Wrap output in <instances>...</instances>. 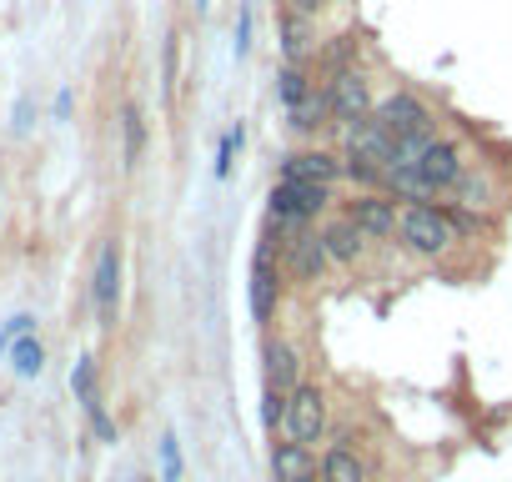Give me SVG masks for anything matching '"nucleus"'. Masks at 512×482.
<instances>
[{
    "label": "nucleus",
    "mask_w": 512,
    "mask_h": 482,
    "mask_svg": "<svg viewBox=\"0 0 512 482\" xmlns=\"http://www.w3.org/2000/svg\"><path fill=\"white\" fill-rule=\"evenodd\" d=\"M282 297H287V267H282V231L277 221H267L262 241L251 252V282H246V307H251V322L256 327H272L277 312H282Z\"/></svg>",
    "instance_id": "obj_1"
},
{
    "label": "nucleus",
    "mask_w": 512,
    "mask_h": 482,
    "mask_svg": "<svg viewBox=\"0 0 512 482\" xmlns=\"http://www.w3.org/2000/svg\"><path fill=\"white\" fill-rule=\"evenodd\" d=\"M332 201H337V186H322V181H287V176H277V186H272V196H267V221L292 226V231H307V226L327 221Z\"/></svg>",
    "instance_id": "obj_2"
},
{
    "label": "nucleus",
    "mask_w": 512,
    "mask_h": 482,
    "mask_svg": "<svg viewBox=\"0 0 512 482\" xmlns=\"http://www.w3.org/2000/svg\"><path fill=\"white\" fill-rule=\"evenodd\" d=\"M397 247L407 257H417V262H442L457 247V231L447 226L437 201L432 206H402V216H397Z\"/></svg>",
    "instance_id": "obj_3"
},
{
    "label": "nucleus",
    "mask_w": 512,
    "mask_h": 482,
    "mask_svg": "<svg viewBox=\"0 0 512 482\" xmlns=\"http://www.w3.org/2000/svg\"><path fill=\"white\" fill-rule=\"evenodd\" d=\"M282 231V267H287V282L297 287H317L332 267L327 247H322V236L307 226V231H292V226H277Z\"/></svg>",
    "instance_id": "obj_4"
},
{
    "label": "nucleus",
    "mask_w": 512,
    "mask_h": 482,
    "mask_svg": "<svg viewBox=\"0 0 512 482\" xmlns=\"http://www.w3.org/2000/svg\"><path fill=\"white\" fill-rule=\"evenodd\" d=\"M327 412H332L327 407V387L322 382H297L292 387V402H287V437H297L307 447L327 442V432H332Z\"/></svg>",
    "instance_id": "obj_5"
},
{
    "label": "nucleus",
    "mask_w": 512,
    "mask_h": 482,
    "mask_svg": "<svg viewBox=\"0 0 512 482\" xmlns=\"http://www.w3.org/2000/svg\"><path fill=\"white\" fill-rule=\"evenodd\" d=\"M372 116L392 131V141L402 136H437V111L417 96V91H392L372 106Z\"/></svg>",
    "instance_id": "obj_6"
},
{
    "label": "nucleus",
    "mask_w": 512,
    "mask_h": 482,
    "mask_svg": "<svg viewBox=\"0 0 512 482\" xmlns=\"http://www.w3.org/2000/svg\"><path fill=\"white\" fill-rule=\"evenodd\" d=\"M342 216L352 226H362L372 241H397V216H402V201H392L387 191H352L342 201Z\"/></svg>",
    "instance_id": "obj_7"
},
{
    "label": "nucleus",
    "mask_w": 512,
    "mask_h": 482,
    "mask_svg": "<svg viewBox=\"0 0 512 482\" xmlns=\"http://www.w3.org/2000/svg\"><path fill=\"white\" fill-rule=\"evenodd\" d=\"M322 86H327V96H332V116H337V126L362 121V116H372V106H377L372 81H367V71H362V66H347V71L327 76Z\"/></svg>",
    "instance_id": "obj_8"
},
{
    "label": "nucleus",
    "mask_w": 512,
    "mask_h": 482,
    "mask_svg": "<svg viewBox=\"0 0 512 482\" xmlns=\"http://www.w3.org/2000/svg\"><path fill=\"white\" fill-rule=\"evenodd\" d=\"M467 166H472V161H467V146H462L457 136H442V131L427 141V151H422V161H417V171L427 176V186H432L437 196H447Z\"/></svg>",
    "instance_id": "obj_9"
},
{
    "label": "nucleus",
    "mask_w": 512,
    "mask_h": 482,
    "mask_svg": "<svg viewBox=\"0 0 512 482\" xmlns=\"http://www.w3.org/2000/svg\"><path fill=\"white\" fill-rule=\"evenodd\" d=\"M267 472H272V482H322V457H317V447L282 432L267 452Z\"/></svg>",
    "instance_id": "obj_10"
},
{
    "label": "nucleus",
    "mask_w": 512,
    "mask_h": 482,
    "mask_svg": "<svg viewBox=\"0 0 512 482\" xmlns=\"http://www.w3.org/2000/svg\"><path fill=\"white\" fill-rule=\"evenodd\" d=\"M277 176H287V181H322V186H342V151H332V146H297V151H287L282 156V171Z\"/></svg>",
    "instance_id": "obj_11"
},
{
    "label": "nucleus",
    "mask_w": 512,
    "mask_h": 482,
    "mask_svg": "<svg viewBox=\"0 0 512 482\" xmlns=\"http://www.w3.org/2000/svg\"><path fill=\"white\" fill-rule=\"evenodd\" d=\"M91 302H96V317L111 327L121 307V241H101V257L91 272Z\"/></svg>",
    "instance_id": "obj_12"
},
{
    "label": "nucleus",
    "mask_w": 512,
    "mask_h": 482,
    "mask_svg": "<svg viewBox=\"0 0 512 482\" xmlns=\"http://www.w3.org/2000/svg\"><path fill=\"white\" fill-rule=\"evenodd\" d=\"M317 236H322V247H327L332 267H357V262L372 252V236H367L362 226H352L342 211H337V216H327V221L317 226Z\"/></svg>",
    "instance_id": "obj_13"
},
{
    "label": "nucleus",
    "mask_w": 512,
    "mask_h": 482,
    "mask_svg": "<svg viewBox=\"0 0 512 482\" xmlns=\"http://www.w3.org/2000/svg\"><path fill=\"white\" fill-rule=\"evenodd\" d=\"M287 126L297 131V136H327V131H337V116H332V96H327V86H312L297 106H287Z\"/></svg>",
    "instance_id": "obj_14"
},
{
    "label": "nucleus",
    "mask_w": 512,
    "mask_h": 482,
    "mask_svg": "<svg viewBox=\"0 0 512 482\" xmlns=\"http://www.w3.org/2000/svg\"><path fill=\"white\" fill-rule=\"evenodd\" d=\"M262 362H267V382L272 387H297L302 382V352L287 342V337H267V347H262Z\"/></svg>",
    "instance_id": "obj_15"
},
{
    "label": "nucleus",
    "mask_w": 512,
    "mask_h": 482,
    "mask_svg": "<svg viewBox=\"0 0 512 482\" xmlns=\"http://www.w3.org/2000/svg\"><path fill=\"white\" fill-rule=\"evenodd\" d=\"M322 482H372V467L352 442H332L322 452Z\"/></svg>",
    "instance_id": "obj_16"
},
{
    "label": "nucleus",
    "mask_w": 512,
    "mask_h": 482,
    "mask_svg": "<svg viewBox=\"0 0 512 482\" xmlns=\"http://www.w3.org/2000/svg\"><path fill=\"white\" fill-rule=\"evenodd\" d=\"M282 56H287L292 66H312V56H317L312 16H297V11H287V16H282Z\"/></svg>",
    "instance_id": "obj_17"
},
{
    "label": "nucleus",
    "mask_w": 512,
    "mask_h": 482,
    "mask_svg": "<svg viewBox=\"0 0 512 482\" xmlns=\"http://www.w3.org/2000/svg\"><path fill=\"white\" fill-rule=\"evenodd\" d=\"M452 201H462V206H477V211H487V206H497V181L487 176V166H467L462 176H457V186L447 191Z\"/></svg>",
    "instance_id": "obj_18"
},
{
    "label": "nucleus",
    "mask_w": 512,
    "mask_h": 482,
    "mask_svg": "<svg viewBox=\"0 0 512 482\" xmlns=\"http://www.w3.org/2000/svg\"><path fill=\"white\" fill-rule=\"evenodd\" d=\"M437 211L447 216V226L457 231V241H472V236H492V221H487V211H477V206H462V201L442 196V201H437Z\"/></svg>",
    "instance_id": "obj_19"
},
{
    "label": "nucleus",
    "mask_w": 512,
    "mask_h": 482,
    "mask_svg": "<svg viewBox=\"0 0 512 482\" xmlns=\"http://www.w3.org/2000/svg\"><path fill=\"white\" fill-rule=\"evenodd\" d=\"M342 181H347L352 191H382V181H387V166H382V161H372V156L342 151Z\"/></svg>",
    "instance_id": "obj_20"
},
{
    "label": "nucleus",
    "mask_w": 512,
    "mask_h": 482,
    "mask_svg": "<svg viewBox=\"0 0 512 482\" xmlns=\"http://www.w3.org/2000/svg\"><path fill=\"white\" fill-rule=\"evenodd\" d=\"M141 156H146V116L141 106H121V161L141 166Z\"/></svg>",
    "instance_id": "obj_21"
},
{
    "label": "nucleus",
    "mask_w": 512,
    "mask_h": 482,
    "mask_svg": "<svg viewBox=\"0 0 512 482\" xmlns=\"http://www.w3.org/2000/svg\"><path fill=\"white\" fill-rule=\"evenodd\" d=\"M312 86H317L312 66H292V61H287V66L277 71V101H282V106H297Z\"/></svg>",
    "instance_id": "obj_22"
},
{
    "label": "nucleus",
    "mask_w": 512,
    "mask_h": 482,
    "mask_svg": "<svg viewBox=\"0 0 512 482\" xmlns=\"http://www.w3.org/2000/svg\"><path fill=\"white\" fill-rule=\"evenodd\" d=\"M287 402H292V392L287 387H262V422H267V432L277 437V432H287Z\"/></svg>",
    "instance_id": "obj_23"
},
{
    "label": "nucleus",
    "mask_w": 512,
    "mask_h": 482,
    "mask_svg": "<svg viewBox=\"0 0 512 482\" xmlns=\"http://www.w3.org/2000/svg\"><path fill=\"white\" fill-rule=\"evenodd\" d=\"M41 367H46L41 342H36V337H21V342H16V372H21V377H41Z\"/></svg>",
    "instance_id": "obj_24"
},
{
    "label": "nucleus",
    "mask_w": 512,
    "mask_h": 482,
    "mask_svg": "<svg viewBox=\"0 0 512 482\" xmlns=\"http://www.w3.org/2000/svg\"><path fill=\"white\" fill-rule=\"evenodd\" d=\"M71 387H76L81 407H91V402H96V357H81V362H76V372H71Z\"/></svg>",
    "instance_id": "obj_25"
},
{
    "label": "nucleus",
    "mask_w": 512,
    "mask_h": 482,
    "mask_svg": "<svg viewBox=\"0 0 512 482\" xmlns=\"http://www.w3.org/2000/svg\"><path fill=\"white\" fill-rule=\"evenodd\" d=\"M161 482H181V447L171 432L161 437Z\"/></svg>",
    "instance_id": "obj_26"
},
{
    "label": "nucleus",
    "mask_w": 512,
    "mask_h": 482,
    "mask_svg": "<svg viewBox=\"0 0 512 482\" xmlns=\"http://www.w3.org/2000/svg\"><path fill=\"white\" fill-rule=\"evenodd\" d=\"M241 151V126H231L221 136V151H216V176H231V156Z\"/></svg>",
    "instance_id": "obj_27"
},
{
    "label": "nucleus",
    "mask_w": 512,
    "mask_h": 482,
    "mask_svg": "<svg viewBox=\"0 0 512 482\" xmlns=\"http://www.w3.org/2000/svg\"><path fill=\"white\" fill-rule=\"evenodd\" d=\"M86 417H91V427H96V437H101V442H116V422L106 417V407H101V397H96V402L86 407Z\"/></svg>",
    "instance_id": "obj_28"
},
{
    "label": "nucleus",
    "mask_w": 512,
    "mask_h": 482,
    "mask_svg": "<svg viewBox=\"0 0 512 482\" xmlns=\"http://www.w3.org/2000/svg\"><path fill=\"white\" fill-rule=\"evenodd\" d=\"M327 6H332V0H287V11H297V16H312V21H317Z\"/></svg>",
    "instance_id": "obj_29"
},
{
    "label": "nucleus",
    "mask_w": 512,
    "mask_h": 482,
    "mask_svg": "<svg viewBox=\"0 0 512 482\" xmlns=\"http://www.w3.org/2000/svg\"><path fill=\"white\" fill-rule=\"evenodd\" d=\"M246 46H251V16L241 11V21H236V56H246Z\"/></svg>",
    "instance_id": "obj_30"
}]
</instances>
